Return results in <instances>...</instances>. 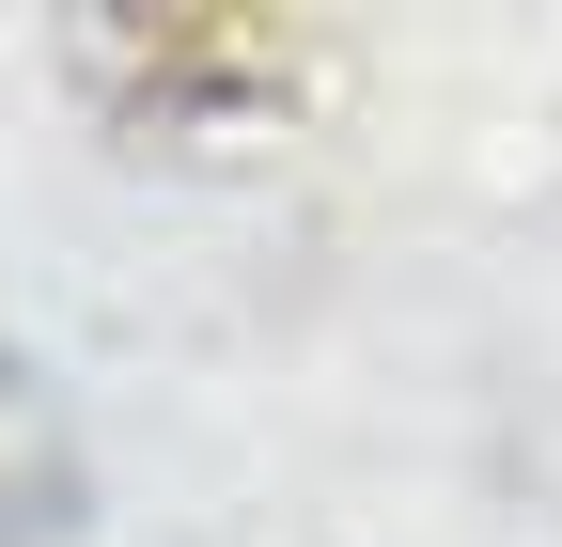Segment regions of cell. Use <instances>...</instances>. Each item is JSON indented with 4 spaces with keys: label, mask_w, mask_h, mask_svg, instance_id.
<instances>
[{
    "label": "cell",
    "mask_w": 562,
    "mask_h": 547,
    "mask_svg": "<svg viewBox=\"0 0 562 547\" xmlns=\"http://www.w3.org/2000/svg\"><path fill=\"white\" fill-rule=\"evenodd\" d=\"M79 532V438H63L47 376L0 345V547H63Z\"/></svg>",
    "instance_id": "obj_1"
}]
</instances>
